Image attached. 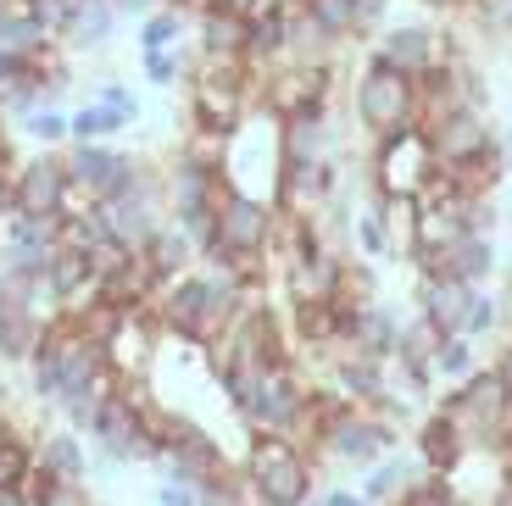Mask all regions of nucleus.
<instances>
[{
	"mask_svg": "<svg viewBox=\"0 0 512 506\" xmlns=\"http://www.w3.org/2000/svg\"><path fill=\"white\" fill-rule=\"evenodd\" d=\"M418 462H423V473H457L462 462H468V445H462V434L451 429L440 412H429L423 418V429H418Z\"/></svg>",
	"mask_w": 512,
	"mask_h": 506,
	"instance_id": "obj_23",
	"label": "nucleus"
},
{
	"mask_svg": "<svg viewBox=\"0 0 512 506\" xmlns=\"http://www.w3.org/2000/svg\"><path fill=\"white\" fill-rule=\"evenodd\" d=\"M240 306H245V290L234 284L229 267H195V273L173 279L156 295L151 317L162 323L167 340H184L190 351H206V345H218L229 334Z\"/></svg>",
	"mask_w": 512,
	"mask_h": 506,
	"instance_id": "obj_1",
	"label": "nucleus"
},
{
	"mask_svg": "<svg viewBox=\"0 0 512 506\" xmlns=\"http://www.w3.org/2000/svg\"><path fill=\"white\" fill-rule=\"evenodd\" d=\"M117 23H123V17L112 12V0L78 6V17L67 23V34L56 39V45H62V51H73V56H84V51H106V45H112V34H117Z\"/></svg>",
	"mask_w": 512,
	"mask_h": 506,
	"instance_id": "obj_24",
	"label": "nucleus"
},
{
	"mask_svg": "<svg viewBox=\"0 0 512 506\" xmlns=\"http://www.w3.org/2000/svg\"><path fill=\"white\" fill-rule=\"evenodd\" d=\"M318 506H368V501H362V490H346V484H329V490L318 495Z\"/></svg>",
	"mask_w": 512,
	"mask_h": 506,
	"instance_id": "obj_46",
	"label": "nucleus"
},
{
	"mask_svg": "<svg viewBox=\"0 0 512 506\" xmlns=\"http://www.w3.org/2000/svg\"><path fill=\"white\" fill-rule=\"evenodd\" d=\"M346 351H357V356H373V362H390L396 356V345H401V317L390 312L384 301H373V306H357V312L346 317Z\"/></svg>",
	"mask_w": 512,
	"mask_h": 506,
	"instance_id": "obj_16",
	"label": "nucleus"
},
{
	"mask_svg": "<svg viewBox=\"0 0 512 506\" xmlns=\"http://www.w3.org/2000/svg\"><path fill=\"white\" fill-rule=\"evenodd\" d=\"M28 473H34V434L17 429L12 418V429L0 434V490H23Z\"/></svg>",
	"mask_w": 512,
	"mask_h": 506,
	"instance_id": "obj_29",
	"label": "nucleus"
},
{
	"mask_svg": "<svg viewBox=\"0 0 512 506\" xmlns=\"http://www.w3.org/2000/svg\"><path fill=\"white\" fill-rule=\"evenodd\" d=\"M190 56L184 51H156V56H140V73H145V84H156V89H173V84H184L190 78Z\"/></svg>",
	"mask_w": 512,
	"mask_h": 506,
	"instance_id": "obj_37",
	"label": "nucleus"
},
{
	"mask_svg": "<svg viewBox=\"0 0 512 506\" xmlns=\"http://www.w3.org/2000/svg\"><path fill=\"white\" fill-rule=\"evenodd\" d=\"M45 279L56 284V295L78 290L84 279H95V273H90V256H78V251H56V256H51V267H45Z\"/></svg>",
	"mask_w": 512,
	"mask_h": 506,
	"instance_id": "obj_38",
	"label": "nucleus"
},
{
	"mask_svg": "<svg viewBox=\"0 0 512 506\" xmlns=\"http://www.w3.org/2000/svg\"><path fill=\"white\" fill-rule=\"evenodd\" d=\"M128 134V123L117 112H106V106L84 101L67 112V145H117Z\"/></svg>",
	"mask_w": 512,
	"mask_h": 506,
	"instance_id": "obj_26",
	"label": "nucleus"
},
{
	"mask_svg": "<svg viewBox=\"0 0 512 506\" xmlns=\"http://www.w3.org/2000/svg\"><path fill=\"white\" fill-rule=\"evenodd\" d=\"M407 484H412V462H407L401 451H390V456L379 462V468L362 473L357 490H362V501H368V506H390L401 490H407Z\"/></svg>",
	"mask_w": 512,
	"mask_h": 506,
	"instance_id": "obj_28",
	"label": "nucleus"
},
{
	"mask_svg": "<svg viewBox=\"0 0 512 506\" xmlns=\"http://www.w3.org/2000/svg\"><path fill=\"white\" fill-rule=\"evenodd\" d=\"M240 473L262 506H307L312 490H318V462L284 434H251Z\"/></svg>",
	"mask_w": 512,
	"mask_h": 506,
	"instance_id": "obj_3",
	"label": "nucleus"
},
{
	"mask_svg": "<svg viewBox=\"0 0 512 506\" xmlns=\"http://www.w3.org/2000/svg\"><path fill=\"white\" fill-rule=\"evenodd\" d=\"M162 6H179V12H184V17H190V12H201L206 0H162Z\"/></svg>",
	"mask_w": 512,
	"mask_h": 506,
	"instance_id": "obj_49",
	"label": "nucleus"
},
{
	"mask_svg": "<svg viewBox=\"0 0 512 506\" xmlns=\"http://www.w3.org/2000/svg\"><path fill=\"white\" fill-rule=\"evenodd\" d=\"M329 62H290V67H268V84L256 89V101L273 123H290V117H307L329 106Z\"/></svg>",
	"mask_w": 512,
	"mask_h": 506,
	"instance_id": "obj_11",
	"label": "nucleus"
},
{
	"mask_svg": "<svg viewBox=\"0 0 512 506\" xmlns=\"http://www.w3.org/2000/svg\"><path fill=\"white\" fill-rule=\"evenodd\" d=\"M140 262L151 267V273H156V284L167 290L173 279H184V273H195V267H201V256H195V245L179 234V223L167 217V228L156 234L151 245H145V251H140Z\"/></svg>",
	"mask_w": 512,
	"mask_h": 506,
	"instance_id": "obj_21",
	"label": "nucleus"
},
{
	"mask_svg": "<svg viewBox=\"0 0 512 506\" xmlns=\"http://www.w3.org/2000/svg\"><path fill=\"white\" fill-rule=\"evenodd\" d=\"M12 134H28L39 151H67V112H56V106H39V112H28L23 123L12 128Z\"/></svg>",
	"mask_w": 512,
	"mask_h": 506,
	"instance_id": "obj_33",
	"label": "nucleus"
},
{
	"mask_svg": "<svg viewBox=\"0 0 512 506\" xmlns=\"http://www.w3.org/2000/svg\"><path fill=\"white\" fill-rule=\"evenodd\" d=\"M67 167H62V151H39V156H23L12 173V212L17 217H62V201H67Z\"/></svg>",
	"mask_w": 512,
	"mask_h": 506,
	"instance_id": "obj_12",
	"label": "nucleus"
},
{
	"mask_svg": "<svg viewBox=\"0 0 512 506\" xmlns=\"http://www.w3.org/2000/svg\"><path fill=\"white\" fill-rule=\"evenodd\" d=\"M373 56L390 62L396 73H407V78H423V73H435L440 67V39L429 34V28L407 23V28H390V34L373 45Z\"/></svg>",
	"mask_w": 512,
	"mask_h": 506,
	"instance_id": "obj_18",
	"label": "nucleus"
},
{
	"mask_svg": "<svg viewBox=\"0 0 512 506\" xmlns=\"http://www.w3.org/2000/svg\"><path fill=\"white\" fill-rule=\"evenodd\" d=\"M340 284H346V262L334 251H312L301 256V262L284 267V295H290V306H312V301H340Z\"/></svg>",
	"mask_w": 512,
	"mask_h": 506,
	"instance_id": "obj_15",
	"label": "nucleus"
},
{
	"mask_svg": "<svg viewBox=\"0 0 512 506\" xmlns=\"http://www.w3.org/2000/svg\"><path fill=\"white\" fill-rule=\"evenodd\" d=\"M435 412L462 434L468 451H501L512 423V384L501 367H490V373H474L468 384H457V395H446V406H435Z\"/></svg>",
	"mask_w": 512,
	"mask_h": 506,
	"instance_id": "obj_4",
	"label": "nucleus"
},
{
	"mask_svg": "<svg viewBox=\"0 0 512 506\" xmlns=\"http://www.w3.org/2000/svg\"><path fill=\"white\" fill-rule=\"evenodd\" d=\"M62 167H67V184H73V190H84L95 206L123 201V195L134 190L145 173H151V162H145V156H134V151H123V145H67Z\"/></svg>",
	"mask_w": 512,
	"mask_h": 506,
	"instance_id": "obj_8",
	"label": "nucleus"
},
{
	"mask_svg": "<svg viewBox=\"0 0 512 506\" xmlns=\"http://www.w3.org/2000/svg\"><path fill=\"white\" fill-rule=\"evenodd\" d=\"M112 12L123 17V23H134V28H140L151 12H162V0H112Z\"/></svg>",
	"mask_w": 512,
	"mask_h": 506,
	"instance_id": "obj_44",
	"label": "nucleus"
},
{
	"mask_svg": "<svg viewBox=\"0 0 512 506\" xmlns=\"http://www.w3.org/2000/svg\"><path fill=\"white\" fill-rule=\"evenodd\" d=\"M384 6H390V0H351V17H357V34L362 28H373L384 17Z\"/></svg>",
	"mask_w": 512,
	"mask_h": 506,
	"instance_id": "obj_45",
	"label": "nucleus"
},
{
	"mask_svg": "<svg viewBox=\"0 0 512 506\" xmlns=\"http://www.w3.org/2000/svg\"><path fill=\"white\" fill-rule=\"evenodd\" d=\"M101 223H106V234H112L123 251H134L140 256L145 245L156 240L167 228V195H162V167H151V173L134 184V190L123 195V201H112V206H101Z\"/></svg>",
	"mask_w": 512,
	"mask_h": 506,
	"instance_id": "obj_10",
	"label": "nucleus"
},
{
	"mask_svg": "<svg viewBox=\"0 0 512 506\" xmlns=\"http://www.w3.org/2000/svg\"><path fill=\"white\" fill-rule=\"evenodd\" d=\"M490 506H512V468H507V484H501V495H496Z\"/></svg>",
	"mask_w": 512,
	"mask_h": 506,
	"instance_id": "obj_50",
	"label": "nucleus"
},
{
	"mask_svg": "<svg viewBox=\"0 0 512 506\" xmlns=\"http://www.w3.org/2000/svg\"><path fill=\"white\" fill-rule=\"evenodd\" d=\"M245 34L251 23L234 12H195V56L201 62H245Z\"/></svg>",
	"mask_w": 512,
	"mask_h": 506,
	"instance_id": "obj_20",
	"label": "nucleus"
},
{
	"mask_svg": "<svg viewBox=\"0 0 512 506\" xmlns=\"http://www.w3.org/2000/svg\"><path fill=\"white\" fill-rule=\"evenodd\" d=\"M474 373H479V356H474V340H462V334L440 345L435 362H429V384H435V379H446V384H468Z\"/></svg>",
	"mask_w": 512,
	"mask_h": 506,
	"instance_id": "obj_31",
	"label": "nucleus"
},
{
	"mask_svg": "<svg viewBox=\"0 0 512 506\" xmlns=\"http://www.w3.org/2000/svg\"><path fill=\"white\" fill-rule=\"evenodd\" d=\"M474 295H479L474 284L440 279V273H423V279H418V317L440 334V340H457L462 323H468V306H474Z\"/></svg>",
	"mask_w": 512,
	"mask_h": 506,
	"instance_id": "obj_14",
	"label": "nucleus"
},
{
	"mask_svg": "<svg viewBox=\"0 0 512 506\" xmlns=\"http://www.w3.org/2000/svg\"><path fill=\"white\" fill-rule=\"evenodd\" d=\"M39 345H45V329H39L34 317L0 306V362H6V367H28V356H34Z\"/></svg>",
	"mask_w": 512,
	"mask_h": 506,
	"instance_id": "obj_27",
	"label": "nucleus"
},
{
	"mask_svg": "<svg viewBox=\"0 0 512 506\" xmlns=\"http://www.w3.org/2000/svg\"><path fill=\"white\" fill-rule=\"evenodd\" d=\"M490 267H496V245H490V234H462L457 245H446V251H435L429 262H423V273H440V279H462V284H485Z\"/></svg>",
	"mask_w": 512,
	"mask_h": 506,
	"instance_id": "obj_19",
	"label": "nucleus"
},
{
	"mask_svg": "<svg viewBox=\"0 0 512 506\" xmlns=\"http://www.w3.org/2000/svg\"><path fill=\"white\" fill-rule=\"evenodd\" d=\"M329 112H307L279 123V162H329Z\"/></svg>",
	"mask_w": 512,
	"mask_h": 506,
	"instance_id": "obj_22",
	"label": "nucleus"
},
{
	"mask_svg": "<svg viewBox=\"0 0 512 506\" xmlns=\"http://www.w3.org/2000/svg\"><path fill=\"white\" fill-rule=\"evenodd\" d=\"M190 17L179 12V6H162V12H151L140 28H134V45H140V56H156V51H179V34Z\"/></svg>",
	"mask_w": 512,
	"mask_h": 506,
	"instance_id": "obj_30",
	"label": "nucleus"
},
{
	"mask_svg": "<svg viewBox=\"0 0 512 506\" xmlns=\"http://www.w3.org/2000/svg\"><path fill=\"white\" fill-rule=\"evenodd\" d=\"M201 506H262V501H256V490L245 484V473L229 468V473L201 484Z\"/></svg>",
	"mask_w": 512,
	"mask_h": 506,
	"instance_id": "obj_34",
	"label": "nucleus"
},
{
	"mask_svg": "<svg viewBox=\"0 0 512 506\" xmlns=\"http://www.w3.org/2000/svg\"><path fill=\"white\" fill-rule=\"evenodd\" d=\"M28 17H34V23L45 28L51 39H62L67 23L78 17V0H28Z\"/></svg>",
	"mask_w": 512,
	"mask_h": 506,
	"instance_id": "obj_39",
	"label": "nucleus"
},
{
	"mask_svg": "<svg viewBox=\"0 0 512 506\" xmlns=\"http://www.w3.org/2000/svg\"><path fill=\"white\" fill-rule=\"evenodd\" d=\"M184 84H190V128L218 134V140H234V134L251 123L256 73L245 62H201V56H195Z\"/></svg>",
	"mask_w": 512,
	"mask_h": 506,
	"instance_id": "obj_2",
	"label": "nucleus"
},
{
	"mask_svg": "<svg viewBox=\"0 0 512 506\" xmlns=\"http://www.w3.org/2000/svg\"><path fill=\"white\" fill-rule=\"evenodd\" d=\"M34 468L62 484H90V445L73 429H45L34 440Z\"/></svg>",
	"mask_w": 512,
	"mask_h": 506,
	"instance_id": "obj_17",
	"label": "nucleus"
},
{
	"mask_svg": "<svg viewBox=\"0 0 512 506\" xmlns=\"http://www.w3.org/2000/svg\"><path fill=\"white\" fill-rule=\"evenodd\" d=\"M496 323H501V301L479 290V295H474V306H468V323H462V340H479V334H490Z\"/></svg>",
	"mask_w": 512,
	"mask_h": 506,
	"instance_id": "obj_40",
	"label": "nucleus"
},
{
	"mask_svg": "<svg viewBox=\"0 0 512 506\" xmlns=\"http://www.w3.org/2000/svg\"><path fill=\"white\" fill-rule=\"evenodd\" d=\"M128 262H134V251H123L117 240H101L90 251V273H95V279H112V273H123Z\"/></svg>",
	"mask_w": 512,
	"mask_h": 506,
	"instance_id": "obj_42",
	"label": "nucleus"
},
{
	"mask_svg": "<svg viewBox=\"0 0 512 506\" xmlns=\"http://www.w3.org/2000/svg\"><path fill=\"white\" fill-rule=\"evenodd\" d=\"M390 506H457V484H451L446 473H423V479L407 484Z\"/></svg>",
	"mask_w": 512,
	"mask_h": 506,
	"instance_id": "obj_36",
	"label": "nucleus"
},
{
	"mask_svg": "<svg viewBox=\"0 0 512 506\" xmlns=\"http://www.w3.org/2000/svg\"><path fill=\"white\" fill-rule=\"evenodd\" d=\"M0 506H34V501H28V490H0Z\"/></svg>",
	"mask_w": 512,
	"mask_h": 506,
	"instance_id": "obj_48",
	"label": "nucleus"
},
{
	"mask_svg": "<svg viewBox=\"0 0 512 506\" xmlns=\"http://www.w3.org/2000/svg\"><path fill=\"white\" fill-rule=\"evenodd\" d=\"M6 217H12V184L0 178V228H6Z\"/></svg>",
	"mask_w": 512,
	"mask_h": 506,
	"instance_id": "obj_47",
	"label": "nucleus"
},
{
	"mask_svg": "<svg viewBox=\"0 0 512 506\" xmlns=\"http://www.w3.org/2000/svg\"><path fill=\"white\" fill-rule=\"evenodd\" d=\"M440 162L429 151V134L423 128H401L390 140H379V162H373V190L379 201H423L435 190Z\"/></svg>",
	"mask_w": 512,
	"mask_h": 506,
	"instance_id": "obj_7",
	"label": "nucleus"
},
{
	"mask_svg": "<svg viewBox=\"0 0 512 506\" xmlns=\"http://www.w3.org/2000/svg\"><path fill=\"white\" fill-rule=\"evenodd\" d=\"M501 451H507V468H512V423H507V445H501Z\"/></svg>",
	"mask_w": 512,
	"mask_h": 506,
	"instance_id": "obj_52",
	"label": "nucleus"
},
{
	"mask_svg": "<svg viewBox=\"0 0 512 506\" xmlns=\"http://www.w3.org/2000/svg\"><path fill=\"white\" fill-rule=\"evenodd\" d=\"M307 406H312V390L301 379V367L279 362L262 373V384H256L251 406L240 412V423L251 434H284V440L301 445V434H307Z\"/></svg>",
	"mask_w": 512,
	"mask_h": 506,
	"instance_id": "obj_6",
	"label": "nucleus"
},
{
	"mask_svg": "<svg viewBox=\"0 0 512 506\" xmlns=\"http://www.w3.org/2000/svg\"><path fill=\"white\" fill-rule=\"evenodd\" d=\"M162 323H156L151 312H123L112 323V334L101 340L106 351V373H112L117 384H151L156 362H162Z\"/></svg>",
	"mask_w": 512,
	"mask_h": 506,
	"instance_id": "obj_9",
	"label": "nucleus"
},
{
	"mask_svg": "<svg viewBox=\"0 0 512 506\" xmlns=\"http://www.w3.org/2000/svg\"><path fill=\"white\" fill-rule=\"evenodd\" d=\"M301 17H307L323 39H351V34H357L351 0H301Z\"/></svg>",
	"mask_w": 512,
	"mask_h": 506,
	"instance_id": "obj_32",
	"label": "nucleus"
},
{
	"mask_svg": "<svg viewBox=\"0 0 512 506\" xmlns=\"http://www.w3.org/2000/svg\"><path fill=\"white\" fill-rule=\"evenodd\" d=\"M151 501H156V506H201V484H184V479H156Z\"/></svg>",
	"mask_w": 512,
	"mask_h": 506,
	"instance_id": "obj_43",
	"label": "nucleus"
},
{
	"mask_svg": "<svg viewBox=\"0 0 512 506\" xmlns=\"http://www.w3.org/2000/svg\"><path fill=\"white\" fill-rule=\"evenodd\" d=\"M229 178L212 173V167L190 162V156H167L162 167V195H167V217H201V212H218Z\"/></svg>",
	"mask_w": 512,
	"mask_h": 506,
	"instance_id": "obj_13",
	"label": "nucleus"
},
{
	"mask_svg": "<svg viewBox=\"0 0 512 506\" xmlns=\"http://www.w3.org/2000/svg\"><path fill=\"white\" fill-rule=\"evenodd\" d=\"M351 234H357V245H362L368 256H384V251H390V228H384L379 212L357 217V223H351Z\"/></svg>",
	"mask_w": 512,
	"mask_h": 506,
	"instance_id": "obj_41",
	"label": "nucleus"
},
{
	"mask_svg": "<svg viewBox=\"0 0 512 506\" xmlns=\"http://www.w3.org/2000/svg\"><path fill=\"white\" fill-rule=\"evenodd\" d=\"M290 334L312 351H329V345L346 340V312L334 301H312V306H290Z\"/></svg>",
	"mask_w": 512,
	"mask_h": 506,
	"instance_id": "obj_25",
	"label": "nucleus"
},
{
	"mask_svg": "<svg viewBox=\"0 0 512 506\" xmlns=\"http://www.w3.org/2000/svg\"><path fill=\"white\" fill-rule=\"evenodd\" d=\"M357 123L373 140H390L401 128H423V101H418V78L396 73L390 62L368 56V73L357 78Z\"/></svg>",
	"mask_w": 512,
	"mask_h": 506,
	"instance_id": "obj_5",
	"label": "nucleus"
},
{
	"mask_svg": "<svg viewBox=\"0 0 512 506\" xmlns=\"http://www.w3.org/2000/svg\"><path fill=\"white\" fill-rule=\"evenodd\" d=\"M501 156H507V173H512V128H501Z\"/></svg>",
	"mask_w": 512,
	"mask_h": 506,
	"instance_id": "obj_51",
	"label": "nucleus"
},
{
	"mask_svg": "<svg viewBox=\"0 0 512 506\" xmlns=\"http://www.w3.org/2000/svg\"><path fill=\"white\" fill-rule=\"evenodd\" d=\"M90 101H95V106H106V112H117V117H123L128 128H134V123H140V117H145V101H140V95H134V89L123 84V78H101V84H95V95H90Z\"/></svg>",
	"mask_w": 512,
	"mask_h": 506,
	"instance_id": "obj_35",
	"label": "nucleus"
}]
</instances>
